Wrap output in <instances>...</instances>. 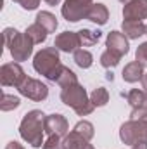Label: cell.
Masks as SVG:
<instances>
[{"instance_id":"cell-36","label":"cell","mask_w":147,"mask_h":149,"mask_svg":"<svg viewBox=\"0 0 147 149\" xmlns=\"http://www.w3.org/2000/svg\"><path fill=\"white\" fill-rule=\"evenodd\" d=\"M119 2H121V3H125V5H126V3H128V2H132V0H119Z\"/></svg>"},{"instance_id":"cell-31","label":"cell","mask_w":147,"mask_h":149,"mask_svg":"<svg viewBox=\"0 0 147 149\" xmlns=\"http://www.w3.org/2000/svg\"><path fill=\"white\" fill-rule=\"evenodd\" d=\"M5 149H24V146H23V144H19L17 141H10V142L5 146Z\"/></svg>"},{"instance_id":"cell-32","label":"cell","mask_w":147,"mask_h":149,"mask_svg":"<svg viewBox=\"0 0 147 149\" xmlns=\"http://www.w3.org/2000/svg\"><path fill=\"white\" fill-rule=\"evenodd\" d=\"M132 149H147V142H137L132 146Z\"/></svg>"},{"instance_id":"cell-21","label":"cell","mask_w":147,"mask_h":149,"mask_svg":"<svg viewBox=\"0 0 147 149\" xmlns=\"http://www.w3.org/2000/svg\"><path fill=\"white\" fill-rule=\"evenodd\" d=\"M73 59H74V63L80 68H83V70H88L94 64V56L88 50H85V49H78L76 52H73Z\"/></svg>"},{"instance_id":"cell-12","label":"cell","mask_w":147,"mask_h":149,"mask_svg":"<svg viewBox=\"0 0 147 149\" xmlns=\"http://www.w3.org/2000/svg\"><path fill=\"white\" fill-rule=\"evenodd\" d=\"M123 17L130 21L147 19V0H132L123 7Z\"/></svg>"},{"instance_id":"cell-20","label":"cell","mask_w":147,"mask_h":149,"mask_svg":"<svg viewBox=\"0 0 147 149\" xmlns=\"http://www.w3.org/2000/svg\"><path fill=\"white\" fill-rule=\"evenodd\" d=\"M90 101H92V104H94L95 108L106 106V104L109 102V92H107V88H104V87L94 88L92 94H90Z\"/></svg>"},{"instance_id":"cell-3","label":"cell","mask_w":147,"mask_h":149,"mask_svg":"<svg viewBox=\"0 0 147 149\" xmlns=\"http://www.w3.org/2000/svg\"><path fill=\"white\" fill-rule=\"evenodd\" d=\"M3 40L5 47L9 49L14 63L28 61V57L33 54V40L28 37L26 33L17 31L16 28H5L3 30Z\"/></svg>"},{"instance_id":"cell-28","label":"cell","mask_w":147,"mask_h":149,"mask_svg":"<svg viewBox=\"0 0 147 149\" xmlns=\"http://www.w3.org/2000/svg\"><path fill=\"white\" fill-rule=\"evenodd\" d=\"M135 59H137V63H140L144 68L147 66V42H144V43L139 45V49H137V52H135Z\"/></svg>"},{"instance_id":"cell-5","label":"cell","mask_w":147,"mask_h":149,"mask_svg":"<svg viewBox=\"0 0 147 149\" xmlns=\"http://www.w3.org/2000/svg\"><path fill=\"white\" fill-rule=\"evenodd\" d=\"M119 139L126 146H133L137 142H147V123L140 120H128L119 128Z\"/></svg>"},{"instance_id":"cell-33","label":"cell","mask_w":147,"mask_h":149,"mask_svg":"<svg viewBox=\"0 0 147 149\" xmlns=\"http://www.w3.org/2000/svg\"><path fill=\"white\" fill-rule=\"evenodd\" d=\"M140 81H142V87L147 90V73H144V76H142V80H140Z\"/></svg>"},{"instance_id":"cell-19","label":"cell","mask_w":147,"mask_h":149,"mask_svg":"<svg viewBox=\"0 0 147 149\" xmlns=\"http://www.w3.org/2000/svg\"><path fill=\"white\" fill-rule=\"evenodd\" d=\"M24 33L33 40V43H43V42L47 40V35H49V31H47L42 24H38V23L30 24V26L26 28V31H24Z\"/></svg>"},{"instance_id":"cell-40","label":"cell","mask_w":147,"mask_h":149,"mask_svg":"<svg viewBox=\"0 0 147 149\" xmlns=\"http://www.w3.org/2000/svg\"><path fill=\"white\" fill-rule=\"evenodd\" d=\"M146 35H147V24H146Z\"/></svg>"},{"instance_id":"cell-16","label":"cell","mask_w":147,"mask_h":149,"mask_svg":"<svg viewBox=\"0 0 147 149\" xmlns=\"http://www.w3.org/2000/svg\"><path fill=\"white\" fill-rule=\"evenodd\" d=\"M62 146L66 149H85L88 146V141H87L83 135H80L78 132L71 130V132L62 139Z\"/></svg>"},{"instance_id":"cell-22","label":"cell","mask_w":147,"mask_h":149,"mask_svg":"<svg viewBox=\"0 0 147 149\" xmlns=\"http://www.w3.org/2000/svg\"><path fill=\"white\" fill-rule=\"evenodd\" d=\"M62 88H66V87H71V85H74V83H78V76H76V73H74L73 70H69V68H62L61 70V73H59V76H57V80H55Z\"/></svg>"},{"instance_id":"cell-10","label":"cell","mask_w":147,"mask_h":149,"mask_svg":"<svg viewBox=\"0 0 147 149\" xmlns=\"http://www.w3.org/2000/svg\"><path fill=\"white\" fill-rule=\"evenodd\" d=\"M54 47L61 52H76L78 47H81V42L78 37V31H62L55 37Z\"/></svg>"},{"instance_id":"cell-38","label":"cell","mask_w":147,"mask_h":149,"mask_svg":"<svg viewBox=\"0 0 147 149\" xmlns=\"http://www.w3.org/2000/svg\"><path fill=\"white\" fill-rule=\"evenodd\" d=\"M144 106L147 108V90H146V102H144Z\"/></svg>"},{"instance_id":"cell-18","label":"cell","mask_w":147,"mask_h":149,"mask_svg":"<svg viewBox=\"0 0 147 149\" xmlns=\"http://www.w3.org/2000/svg\"><path fill=\"white\" fill-rule=\"evenodd\" d=\"M35 19H37L35 23L42 24L49 33H54L55 28H57V19H55V16H54L52 12H49V10H42V12H38Z\"/></svg>"},{"instance_id":"cell-26","label":"cell","mask_w":147,"mask_h":149,"mask_svg":"<svg viewBox=\"0 0 147 149\" xmlns=\"http://www.w3.org/2000/svg\"><path fill=\"white\" fill-rule=\"evenodd\" d=\"M19 104H21L19 97L10 95V94H2V102H0V109L2 111H12V109L19 108Z\"/></svg>"},{"instance_id":"cell-30","label":"cell","mask_w":147,"mask_h":149,"mask_svg":"<svg viewBox=\"0 0 147 149\" xmlns=\"http://www.w3.org/2000/svg\"><path fill=\"white\" fill-rule=\"evenodd\" d=\"M17 5H21L24 10H35L40 5V0H14Z\"/></svg>"},{"instance_id":"cell-9","label":"cell","mask_w":147,"mask_h":149,"mask_svg":"<svg viewBox=\"0 0 147 149\" xmlns=\"http://www.w3.org/2000/svg\"><path fill=\"white\" fill-rule=\"evenodd\" d=\"M45 134L47 135H59V137H66L69 134V125L68 120L62 114H49L45 116Z\"/></svg>"},{"instance_id":"cell-39","label":"cell","mask_w":147,"mask_h":149,"mask_svg":"<svg viewBox=\"0 0 147 149\" xmlns=\"http://www.w3.org/2000/svg\"><path fill=\"white\" fill-rule=\"evenodd\" d=\"M59 149H66V148H64V146H61V148H59Z\"/></svg>"},{"instance_id":"cell-25","label":"cell","mask_w":147,"mask_h":149,"mask_svg":"<svg viewBox=\"0 0 147 149\" xmlns=\"http://www.w3.org/2000/svg\"><path fill=\"white\" fill-rule=\"evenodd\" d=\"M119 56H116L114 52H111V50H104L102 54H101V66L102 68H106V70H111V68H114V66H118L119 64Z\"/></svg>"},{"instance_id":"cell-8","label":"cell","mask_w":147,"mask_h":149,"mask_svg":"<svg viewBox=\"0 0 147 149\" xmlns=\"http://www.w3.org/2000/svg\"><path fill=\"white\" fill-rule=\"evenodd\" d=\"M17 90H19L21 95H24V97H28L35 102H42L49 97V87L45 83H42L40 80L30 78V76H26V80L21 83V87Z\"/></svg>"},{"instance_id":"cell-2","label":"cell","mask_w":147,"mask_h":149,"mask_svg":"<svg viewBox=\"0 0 147 149\" xmlns=\"http://www.w3.org/2000/svg\"><path fill=\"white\" fill-rule=\"evenodd\" d=\"M33 68L35 71L45 76L50 81H55L57 76L61 73V70L64 68V64L61 63L59 57V50L55 47H45L42 50H38L33 57Z\"/></svg>"},{"instance_id":"cell-27","label":"cell","mask_w":147,"mask_h":149,"mask_svg":"<svg viewBox=\"0 0 147 149\" xmlns=\"http://www.w3.org/2000/svg\"><path fill=\"white\" fill-rule=\"evenodd\" d=\"M61 146H62V137H59V135H49L42 148L43 149H59Z\"/></svg>"},{"instance_id":"cell-23","label":"cell","mask_w":147,"mask_h":149,"mask_svg":"<svg viewBox=\"0 0 147 149\" xmlns=\"http://www.w3.org/2000/svg\"><path fill=\"white\" fill-rule=\"evenodd\" d=\"M126 101H128V104L132 106V109L142 108L144 102H146V92H144V90H139V88H132V90L126 94Z\"/></svg>"},{"instance_id":"cell-35","label":"cell","mask_w":147,"mask_h":149,"mask_svg":"<svg viewBox=\"0 0 147 149\" xmlns=\"http://www.w3.org/2000/svg\"><path fill=\"white\" fill-rule=\"evenodd\" d=\"M106 78H107L109 81H112V78H114V76H112V73H111V71H107V73H106Z\"/></svg>"},{"instance_id":"cell-7","label":"cell","mask_w":147,"mask_h":149,"mask_svg":"<svg viewBox=\"0 0 147 149\" xmlns=\"http://www.w3.org/2000/svg\"><path fill=\"white\" fill-rule=\"evenodd\" d=\"M26 80V73L19 63H5L0 68V81L3 87H16L19 88L21 83Z\"/></svg>"},{"instance_id":"cell-37","label":"cell","mask_w":147,"mask_h":149,"mask_svg":"<svg viewBox=\"0 0 147 149\" xmlns=\"http://www.w3.org/2000/svg\"><path fill=\"white\" fill-rule=\"evenodd\" d=\"M85 149H95V148H94L92 144H88V146H87V148H85Z\"/></svg>"},{"instance_id":"cell-1","label":"cell","mask_w":147,"mask_h":149,"mask_svg":"<svg viewBox=\"0 0 147 149\" xmlns=\"http://www.w3.org/2000/svg\"><path fill=\"white\" fill-rule=\"evenodd\" d=\"M43 134H45V114L40 109L28 111L19 125V135L24 142H28L31 148L43 146Z\"/></svg>"},{"instance_id":"cell-6","label":"cell","mask_w":147,"mask_h":149,"mask_svg":"<svg viewBox=\"0 0 147 149\" xmlns=\"http://www.w3.org/2000/svg\"><path fill=\"white\" fill-rule=\"evenodd\" d=\"M94 0H66L61 7V14L66 21L78 23L81 19H87V14L92 7Z\"/></svg>"},{"instance_id":"cell-29","label":"cell","mask_w":147,"mask_h":149,"mask_svg":"<svg viewBox=\"0 0 147 149\" xmlns=\"http://www.w3.org/2000/svg\"><path fill=\"white\" fill-rule=\"evenodd\" d=\"M130 118H132V120H140V121H146V123H147V108H146V106H142V108L132 109Z\"/></svg>"},{"instance_id":"cell-13","label":"cell","mask_w":147,"mask_h":149,"mask_svg":"<svg viewBox=\"0 0 147 149\" xmlns=\"http://www.w3.org/2000/svg\"><path fill=\"white\" fill-rule=\"evenodd\" d=\"M87 19L99 24V26H104L107 23V19H109V10H107V7L104 3H92L90 10L87 14Z\"/></svg>"},{"instance_id":"cell-14","label":"cell","mask_w":147,"mask_h":149,"mask_svg":"<svg viewBox=\"0 0 147 149\" xmlns=\"http://www.w3.org/2000/svg\"><path fill=\"white\" fill-rule=\"evenodd\" d=\"M121 76H123V80H125L126 83H135V81L142 80V76H144V66H142L140 63H137V61L128 63V64L123 68Z\"/></svg>"},{"instance_id":"cell-15","label":"cell","mask_w":147,"mask_h":149,"mask_svg":"<svg viewBox=\"0 0 147 149\" xmlns=\"http://www.w3.org/2000/svg\"><path fill=\"white\" fill-rule=\"evenodd\" d=\"M123 33L126 35V38H132V40H137L142 35H146V24L142 21H130V19H125L123 24Z\"/></svg>"},{"instance_id":"cell-34","label":"cell","mask_w":147,"mask_h":149,"mask_svg":"<svg viewBox=\"0 0 147 149\" xmlns=\"http://www.w3.org/2000/svg\"><path fill=\"white\" fill-rule=\"evenodd\" d=\"M45 2H47L49 5H57V3H59L61 0H45Z\"/></svg>"},{"instance_id":"cell-11","label":"cell","mask_w":147,"mask_h":149,"mask_svg":"<svg viewBox=\"0 0 147 149\" xmlns=\"http://www.w3.org/2000/svg\"><path fill=\"white\" fill-rule=\"evenodd\" d=\"M106 47H107V50L114 52L119 57L126 56L128 50H130L126 35L125 33H119V31H111L109 35H107V38H106Z\"/></svg>"},{"instance_id":"cell-4","label":"cell","mask_w":147,"mask_h":149,"mask_svg":"<svg viewBox=\"0 0 147 149\" xmlns=\"http://www.w3.org/2000/svg\"><path fill=\"white\" fill-rule=\"evenodd\" d=\"M61 101L71 108L78 116H87L95 109V106L92 104L87 90L80 85V83H74L71 87H66L61 90Z\"/></svg>"},{"instance_id":"cell-24","label":"cell","mask_w":147,"mask_h":149,"mask_svg":"<svg viewBox=\"0 0 147 149\" xmlns=\"http://www.w3.org/2000/svg\"><path fill=\"white\" fill-rule=\"evenodd\" d=\"M73 130H74V132H78L80 135H83L87 141H92V139H94V135H95L94 125H92L90 121H87V120H81V121H78V123L74 125Z\"/></svg>"},{"instance_id":"cell-17","label":"cell","mask_w":147,"mask_h":149,"mask_svg":"<svg viewBox=\"0 0 147 149\" xmlns=\"http://www.w3.org/2000/svg\"><path fill=\"white\" fill-rule=\"evenodd\" d=\"M78 37H80V42H81V47H92L95 45L101 37H102V31L99 30H88V28H83L78 31Z\"/></svg>"}]
</instances>
